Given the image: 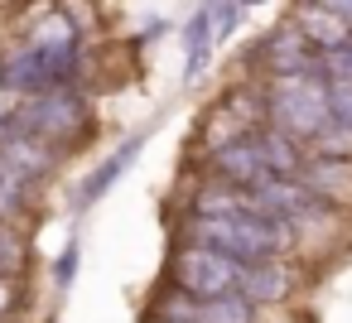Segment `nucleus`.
<instances>
[{"label":"nucleus","instance_id":"1","mask_svg":"<svg viewBox=\"0 0 352 323\" xmlns=\"http://www.w3.org/2000/svg\"><path fill=\"white\" fill-rule=\"evenodd\" d=\"M289 236H294V227L261 212V208L222 212V217H208V212L188 217V241L217 246L236 260H280V251H289Z\"/></svg>","mask_w":352,"mask_h":323},{"label":"nucleus","instance_id":"2","mask_svg":"<svg viewBox=\"0 0 352 323\" xmlns=\"http://www.w3.org/2000/svg\"><path fill=\"white\" fill-rule=\"evenodd\" d=\"M78 73V30L68 15H49L44 25H34L30 44L6 63V82L10 87H30V92H58L68 87V78Z\"/></svg>","mask_w":352,"mask_h":323},{"label":"nucleus","instance_id":"3","mask_svg":"<svg viewBox=\"0 0 352 323\" xmlns=\"http://www.w3.org/2000/svg\"><path fill=\"white\" fill-rule=\"evenodd\" d=\"M265 111H270V126H275V131H285V135L299 140V145H314L318 131L333 121L328 78H323V73H289V78H275V82H270V97H265Z\"/></svg>","mask_w":352,"mask_h":323},{"label":"nucleus","instance_id":"4","mask_svg":"<svg viewBox=\"0 0 352 323\" xmlns=\"http://www.w3.org/2000/svg\"><path fill=\"white\" fill-rule=\"evenodd\" d=\"M174 289L179 294H193V299H217V294H241V280H246V260L217 251V246H203V241H188L174 265Z\"/></svg>","mask_w":352,"mask_h":323},{"label":"nucleus","instance_id":"5","mask_svg":"<svg viewBox=\"0 0 352 323\" xmlns=\"http://www.w3.org/2000/svg\"><path fill=\"white\" fill-rule=\"evenodd\" d=\"M82 126H87L82 97L68 92V87H58V92H34L30 102H20L6 135H30V140H44L49 145V140H63V135H73Z\"/></svg>","mask_w":352,"mask_h":323},{"label":"nucleus","instance_id":"6","mask_svg":"<svg viewBox=\"0 0 352 323\" xmlns=\"http://www.w3.org/2000/svg\"><path fill=\"white\" fill-rule=\"evenodd\" d=\"M155 323H256V304L246 294H217V299H193V294H169L155 309Z\"/></svg>","mask_w":352,"mask_h":323},{"label":"nucleus","instance_id":"7","mask_svg":"<svg viewBox=\"0 0 352 323\" xmlns=\"http://www.w3.org/2000/svg\"><path fill=\"white\" fill-rule=\"evenodd\" d=\"M212 179L217 183H232V188H261L265 179H275L265 150H261V135H241L232 145H217L212 150Z\"/></svg>","mask_w":352,"mask_h":323},{"label":"nucleus","instance_id":"8","mask_svg":"<svg viewBox=\"0 0 352 323\" xmlns=\"http://www.w3.org/2000/svg\"><path fill=\"white\" fill-rule=\"evenodd\" d=\"M251 198H256V208L261 212H270V217H280V222H299V217H318L323 208H328V198H318L309 183H299V179H285V174H275V179H265L261 188H251Z\"/></svg>","mask_w":352,"mask_h":323},{"label":"nucleus","instance_id":"9","mask_svg":"<svg viewBox=\"0 0 352 323\" xmlns=\"http://www.w3.org/2000/svg\"><path fill=\"white\" fill-rule=\"evenodd\" d=\"M265 63H270V73L275 78H289V73H318V49L299 34V25H285V30H275L270 39H265Z\"/></svg>","mask_w":352,"mask_h":323},{"label":"nucleus","instance_id":"10","mask_svg":"<svg viewBox=\"0 0 352 323\" xmlns=\"http://www.w3.org/2000/svg\"><path fill=\"white\" fill-rule=\"evenodd\" d=\"M294 25H299V34L318 49V54H328V49H342L347 39H352V25L342 20V15H333V10H323L318 0H304V5L294 10Z\"/></svg>","mask_w":352,"mask_h":323},{"label":"nucleus","instance_id":"11","mask_svg":"<svg viewBox=\"0 0 352 323\" xmlns=\"http://www.w3.org/2000/svg\"><path fill=\"white\" fill-rule=\"evenodd\" d=\"M145 140H150V131H135V135H131V140H126L121 150H111V155H107V159H102V164L92 169V179L82 183L78 203H82V208H92V203H97V198H102L107 188H116V179H121V174L131 169V159H135V155L145 150Z\"/></svg>","mask_w":352,"mask_h":323},{"label":"nucleus","instance_id":"12","mask_svg":"<svg viewBox=\"0 0 352 323\" xmlns=\"http://www.w3.org/2000/svg\"><path fill=\"white\" fill-rule=\"evenodd\" d=\"M299 183H309L318 198H342L347 188H352V159H338V155H314V159H304V169L294 174Z\"/></svg>","mask_w":352,"mask_h":323},{"label":"nucleus","instance_id":"13","mask_svg":"<svg viewBox=\"0 0 352 323\" xmlns=\"http://www.w3.org/2000/svg\"><path fill=\"white\" fill-rule=\"evenodd\" d=\"M241 294L251 304H275L289 294V270L280 260H246V280H241Z\"/></svg>","mask_w":352,"mask_h":323},{"label":"nucleus","instance_id":"14","mask_svg":"<svg viewBox=\"0 0 352 323\" xmlns=\"http://www.w3.org/2000/svg\"><path fill=\"white\" fill-rule=\"evenodd\" d=\"M184 44H188V63H184V82H193L203 68H208V54H212V5H203L188 25H184Z\"/></svg>","mask_w":352,"mask_h":323},{"label":"nucleus","instance_id":"15","mask_svg":"<svg viewBox=\"0 0 352 323\" xmlns=\"http://www.w3.org/2000/svg\"><path fill=\"white\" fill-rule=\"evenodd\" d=\"M318 73H323L328 82H352V39H347L342 49H328V54L318 58Z\"/></svg>","mask_w":352,"mask_h":323},{"label":"nucleus","instance_id":"16","mask_svg":"<svg viewBox=\"0 0 352 323\" xmlns=\"http://www.w3.org/2000/svg\"><path fill=\"white\" fill-rule=\"evenodd\" d=\"M236 20H241V5L236 0H222V5H212V39H232L236 34Z\"/></svg>","mask_w":352,"mask_h":323},{"label":"nucleus","instance_id":"17","mask_svg":"<svg viewBox=\"0 0 352 323\" xmlns=\"http://www.w3.org/2000/svg\"><path fill=\"white\" fill-rule=\"evenodd\" d=\"M328 107H333V121L352 131V82H328Z\"/></svg>","mask_w":352,"mask_h":323},{"label":"nucleus","instance_id":"18","mask_svg":"<svg viewBox=\"0 0 352 323\" xmlns=\"http://www.w3.org/2000/svg\"><path fill=\"white\" fill-rule=\"evenodd\" d=\"M15 265H20V236L0 227V275H10Z\"/></svg>","mask_w":352,"mask_h":323},{"label":"nucleus","instance_id":"19","mask_svg":"<svg viewBox=\"0 0 352 323\" xmlns=\"http://www.w3.org/2000/svg\"><path fill=\"white\" fill-rule=\"evenodd\" d=\"M15 304H20V294H15V280H10V275H0V318H6Z\"/></svg>","mask_w":352,"mask_h":323},{"label":"nucleus","instance_id":"20","mask_svg":"<svg viewBox=\"0 0 352 323\" xmlns=\"http://www.w3.org/2000/svg\"><path fill=\"white\" fill-rule=\"evenodd\" d=\"M73 270H78V246H68V251L58 256V285H68V280H73Z\"/></svg>","mask_w":352,"mask_h":323},{"label":"nucleus","instance_id":"21","mask_svg":"<svg viewBox=\"0 0 352 323\" xmlns=\"http://www.w3.org/2000/svg\"><path fill=\"white\" fill-rule=\"evenodd\" d=\"M323 10H333V15H342L347 25H352V0H318Z\"/></svg>","mask_w":352,"mask_h":323},{"label":"nucleus","instance_id":"22","mask_svg":"<svg viewBox=\"0 0 352 323\" xmlns=\"http://www.w3.org/2000/svg\"><path fill=\"white\" fill-rule=\"evenodd\" d=\"M10 116H15V107H0V135L10 131Z\"/></svg>","mask_w":352,"mask_h":323},{"label":"nucleus","instance_id":"23","mask_svg":"<svg viewBox=\"0 0 352 323\" xmlns=\"http://www.w3.org/2000/svg\"><path fill=\"white\" fill-rule=\"evenodd\" d=\"M236 5H261V0H236Z\"/></svg>","mask_w":352,"mask_h":323}]
</instances>
